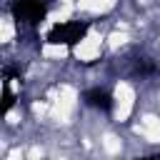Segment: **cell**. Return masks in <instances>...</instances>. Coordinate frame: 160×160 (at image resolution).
<instances>
[{
	"label": "cell",
	"instance_id": "6da1fadb",
	"mask_svg": "<svg viewBox=\"0 0 160 160\" xmlns=\"http://www.w3.org/2000/svg\"><path fill=\"white\" fill-rule=\"evenodd\" d=\"M140 102V90L132 80L128 78H118L112 80L110 88V120L115 125H128L130 118L135 115Z\"/></svg>",
	"mask_w": 160,
	"mask_h": 160
}]
</instances>
